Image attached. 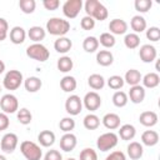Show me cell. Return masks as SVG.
Instances as JSON below:
<instances>
[{"mask_svg": "<svg viewBox=\"0 0 160 160\" xmlns=\"http://www.w3.org/2000/svg\"><path fill=\"white\" fill-rule=\"evenodd\" d=\"M84 9L88 16L92 18L95 21H104L109 16V11L104 4H101L98 0H86L84 4Z\"/></svg>", "mask_w": 160, "mask_h": 160, "instance_id": "cell-1", "label": "cell"}, {"mask_svg": "<svg viewBox=\"0 0 160 160\" xmlns=\"http://www.w3.org/2000/svg\"><path fill=\"white\" fill-rule=\"evenodd\" d=\"M50 35L55 36H65L70 31V22L61 18H50L46 21V29Z\"/></svg>", "mask_w": 160, "mask_h": 160, "instance_id": "cell-2", "label": "cell"}, {"mask_svg": "<svg viewBox=\"0 0 160 160\" xmlns=\"http://www.w3.org/2000/svg\"><path fill=\"white\" fill-rule=\"evenodd\" d=\"M26 55H28V58H30L32 60L44 62L49 59L50 51L41 42H34V44H31L26 48Z\"/></svg>", "mask_w": 160, "mask_h": 160, "instance_id": "cell-3", "label": "cell"}, {"mask_svg": "<svg viewBox=\"0 0 160 160\" xmlns=\"http://www.w3.org/2000/svg\"><path fill=\"white\" fill-rule=\"evenodd\" d=\"M20 151L26 160H40L42 156L41 148L30 140H24L20 144Z\"/></svg>", "mask_w": 160, "mask_h": 160, "instance_id": "cell-4", "label": "cell"}, {"mask_svg": "<svg viewBox=\"0 0 160 160\" xmlns=\"http://www.w3.org/2000/svg\"><path fill=\"white\" fill-rule=\"evenodd\" d=\"M24 82L22 72L19 70H9L2 80V86L6 90H16L20 88V85Z\"/></svg>", "mask_w": 160, "mask_h": 160, "instance_id": "cell-5", "label": "cell"}, {"mask_svg": "<svg viewBox=\"0 0 160 160\" xmlns=\"http://www.w3.org/2000/svg\"><path fill=\"white\" fill-rule=\"evenodd\" d=\"M119 142V136L118 134L109 131V132H104L101 134L98 140H96V148L100 151H109L111 149H114Z\"/></svg>", "mask_w": 160, "mask_h": 160, "instance_id": "cell-6", "label": "cell"}, {"mask_svg": "<svg viewBox=\"0 0 160 160\" xmlns=\"http://www.w3.org/2000/svg\"><path fill=\"white\" fill-rule=\"evenodd\" d=\"M0 108L5 114H14L19 110L18 98L12 94H5L0 99Z\"/></svg>", "mask_w": 160, "mask_h": 160, "instance_id": "cell-7", "label": "cell"}, {"mask_svg": "<svg viewBox=\"0 0 160 160\" xmlns=\"http://www.w3.org/2000/svg\"><path fill=\"white\" fill-rule=\"evenodd\" d=\"M82 0H66L62 4V14L68 19H75L82 9Z\"/></svg>", "mask_w": 160, "mask_h": 160, "instance_id": "cell-8", "label": "cell"}, {"mask_svg": "<svg viewBox=\"0 0 160 160\" xmlns=\"http://www.w3.org/2000/svg\"><path fill=\"white\" fill-rule=\"evenodd\" d=\"M19 144V138L14 132H6L0 140V148L5 154H11L15 151Z\"/></svg>", "mask_w": 160, "mask_h": 160, "instance_id": "cell-9", "label": "cell"}, {"mask_svg": "<svg viewBox=\"0 0 160 160\" xmlns=\"http://www.w3.org/2000/svg\"><path fill=\"white\" fill-rule=\"evenodd\" d=\"M65 110L70 116L79 115L82 110V99L79 95H70L65 101Z\"/></svg>", "mask_w": 160, "mask_h": 160, "instance_id": "cell-10", "label": "cell"}, {"mask_svg": "<svg viewBox=\"0 0 160 160\" xmlns=\"http://www.w3.org/2000/svg\"><path fill=\"white\" fill-rule=\"evenodd\" d=\"M82 106L89 111H96L101 106V98L96 91H89L82 99Z\"/></svg>", "mask_w": 160, "mask_h": 160, "instance_id": "cell-11", "label": "cell"}, {"mask_svg": "<svg viewBox=\"0 0 160 160\" xmlns=\"http://www.w3.org/2000/svg\"><path fill=\"white\" fill-rule=\"evenodd\" d=\"M139 56H140V60L142 62H152L156 60V56H158V51L155 49L154 45H150V44H145L142 46H140V50H139Z\"/></svg>", "mask_w": 160, "mask_h": 160, "instance_id": "cell-12", "label": "cell"}, {"mask_svg": "<svg viewBox=\"0 0 160 160\" xmlns=\"http://www.w3.org/2000/svg\"><path fill=\"white\" fill-rule=\"evenodd\" d=\"M78 139L72 132H65L60 138V149L65 152H70L76 148Z\"/></svg>", "mask_w": 160, "mask_h": 160, "instance_id": "cell-13", "label": "cell"}, {"mask_svg": "<svg viewBox=\"0 0 160 160\" xmlns=\"http://www.w3.org/2000/svg\"><path fill=\"white\" fill-rule=\"evenodd\" d=\"M145 95H146L145 88L142 85H135V86H130V90L128 92V99L134 104H140L144 101Z\"/></svg>", "mask_w": 160, "mask_h": 160, "instance_id": "cell-14", "label": "cell"}, {"mask_svg": "<svg viewBox=\"0 0 160 160\" xmlns=\"http://www.w3.org/2000/svg\"><path fill=\"white\" fill-rule=\"evenodd\" d=\"M109 30L112 35H124L128 31V22L124 19H112L109 22Z\"/></svg>", "mask_w": 160, "mask_h": 160, "instance_id": "cell-15", "label": "cell"}, {"mask_svg": "<svg viewBox=\"0 0 160 160\" xmlns=\"http://www.w3.org/2000/svg\"><path fill=\"white\" fill-rule=\"evenodd\" d=\"M101 121H102V125L106 129H109V130H116L120 126L121 119L115 112H108V114L104 115V118L101 119Z\"/></svg>", "mask_w": 160, "mask_h": 160, "instance_id": "cell-16", "label": "cell"}, {"mask_svg": "<svg viewBox=\"0 0 160 160\" xmlns=\"http://www.w3.org/2000/svg\"><path fill=\"white\" fill-rule=\"evenodd\" d=\"M158 120H159V116L155 111H151V110H148V111H142L139 116V121L141 125L146 126V128H151L154 125L158 124Z\"/></svg>", "mask_w": 160, "mask_h": 160, "instance_id": "cell-17", "label": "cell"}, {"mask_svg": "<svg viewBox=\"0 0 160 160\" xmlns=\"http://www.w3.org/2000/svg\"><path fill=\"white\" fill-rule=\"evenodd\" d=\"M9 38H10V41L15 45H20L25 41L26 39V31L24 28L21 26H14L10 32H9Z\"/></svg>", "mask_w": 160, "mask_h": 160, "instance_id": "cell-18", "label": "cell"}, {"mask_svg": "<svg viewBox=\"0 0 160 160\" xmlns=\"http://www.w3.org/2000/svg\"><path fill=\"white\" fill-rule=\"evenodd\" d=\"M126 152H128V156L131 160H139L144 154V148H142V145L140 142L131 141L126 148Z\"/></svg>", "mask_w": 160, "mask_h": 160, "instance_id": "cell-19", "label": "cell"}, {"mask_svg": "<svg viewBox=\"0 0 160 160\" xmlns=\"http://www.w3.org/2000/svg\"><path fill=\"white\" fill-rule=\"evenodd\" d=\"M26 35L29 36V39L31 41H34V42H41L45 39V36H46V30L44 28H41V26L35 25V26H31L28 30Z\"/></svg>", "mask_w": 160, "mask_h": 160, "instance_id": "cell-20", "label": "cell"}, {"mask_svg": "<svg viewBox=\"0 0 160 160\" xmlns=\"http://www.w3.org/2000/svg\"><path fill=\"white\" fill-rule=\"evenodd\" d=\"M71 48H72V41L66 36H60L54 42V49L59 54H66L68 51H70Z\"/></svg>", "mask_w": 160, "mask_h": 160, "instance_id": "cell-21", "label": "cell"}, {"mask_svg": "<svg viewBox=\"0 0 160 160\" xmlns=\"http://www.w3.org/2000/svg\"><path fill=\"white\" fill-rule=\"evenodd\" d=\"M38 141L44 148H50L55 142V134L51 130H42L38 135Z\"/></svg>", "mask_w": 160, "mask_h": 160, "instance_id": "cell-22", "label": "cell"}, {"mask_svg": "<svg viewBox=\"0 0 160 160\" xmlns=\"http://www.w3.org/2000/svg\"><path fill=\"white\" fill-rule=\"evenodd\" d=\"M141 72L136 69H129L126 72H125V76L122 78L124 79V82L129 84L130 86H135V85H140V81H141Z\"/></svg>", "mask_w": 160, "mask_h": 160, "instance_id": "cell-23", "label": "cell"}, {"mask_svg": "<svg viewBox=\"0 0 160 160\" xmlns=\"http://www.w3.org/2000/svg\"><path fill=\"white\" fill-rule=\"evenodd\" d=\"M136 135V129L134 125L131 124H124L121 126H119V132H118V136H120L122 140L125 141H129V140H132Z\"/></svg>", "mask_w": 160, "mask_h": 160, "instance_id": "cell-24", "label": "cell"}, {"mask_svg": "<svg viewBox=\"0 0 160 160\" xmlns=\"http://www.w3.org/2000/svg\"><path fill=\"white\" fill-rule=\"evenodd\" d=\"M24 86H25V90L28 92H36L41 89L42 81L38 76H29L28 79L24 80Z\"/></svg>", "mask_w": 160, "mask_h": 160, "instance_id": "cell-25", "label": "cell"}, {"mask_svg": "<svg viewBox=\"0 0 160 160\" xmlns=\"http://www.w3.org/2000/svg\"><path fill=\"white\" fill-rule=\"evenodd\" d=\"M130 28L134 30L135 34L142 32L146 30V20L141 15H134L130 20Z\"/></svg>", "mask_w": 160, "mask_h": 160, "instance_id": "cell-26", "label": "cell"}, {"mask_svg": "<svg viewBox=\"0 0 160 160\" xmlns=\"http://www.w3.org/2000/svg\"><path fill=\"white\" fill-rule=\"evenodd\" d=\"M96 62L101 66H110L114 62V55L110 50H100L96 54Z\"/></svg>", "mask_w": 160, "mask_h": 160, "instance_id": "cell-27", "label": "cell"}, {"mask_svg": "<svg viewBox=\"0 0 160 160\" xmlns=\"http://www.w3.org/2000/svg\"><path fill=\"white\" fill-rule=\"evenodd\" d=\"M142 86L148 89H154L160 84V76L158 72H148L141 78Z\"/></svg>", "mask_w": 160, "mask_h": 160, "instance_id": "cell-28", "label": "cell"}, {"mask_svg": "<svg viewBox=\"0 0 160 160\" xmlns=\"http://www.w3.org/2000/svg\"><path fill=\"white\" fill-rule=\"evenodd\" d=\"M141 142L146 146H155L159 142V134L155 130H146L141 134Z\"/></svg>", "mask_w": 160, "mask_h": 160, "instance_id": "cell-29", "label": "cell"}, {"mask_svg": "<svg viewBox=\"0 0 160 160\" xmlns=\"http://www.w3.org/2000/svg\"><path fill=\"white\" fill-rule=\"evenodd\" d=\"M78 86V82H76V79L74 76H70V75H65L61 80H60V88L62 91L65 92H72Z\"/></svg>", "mask_w": 160, "mask_h": 160, "instance_id": "cell-30", "label": "cell"}, {"mask_svg": "<svg viewBox=\"0 0 160 160\" xmlns=\"http://www.w3.org/2000/svg\"><path fill=\"white\" fill-rule=\"evenodd\" d=\"M88 84L92 90H101L105 86V79L100 74H91L88 78Z\"/></svg>", "mask_w": 160, "mask_h": 160, "instance_id": "cell-31", "label": "cell"}, {"mask_svg": "<svg viewBox=\"0 0 160 160\" xmlns=\"http://www.w3.org/2000/svg\"><path fill=\"white\" fill-rule=\"evenodd\" d=\"M82 124H84V128L88 130H96L100 126V118L98 115L90 112L84 118Z\"/></svg>", "mask_w": 160, "mask_h": 160, "instance_id": "cell-32", "label": "cell"}, {"mask_svg": "<svg viewBox=\"0 0 160 160\" xmlns=\"http://www.w3.org/2000/svg\"><path fill=\"white\" fill-rule=\"evenodd\" d=\"M56 66H58V70L59 71H61V72H69L74 68V61H72V59L70 56L64 55V56L59 58V60L56 62Z\"/></svg>", "mask_w": 160, "mask_h": 160, "instance_id": "cell-33", "label": "cell"}, {"mask_svg": "<svg viewBox=\"0 0 160 160\" xmlns=\"http://www.w3.org/2000/svg\"><path fill=\"white\" fill-rule=\"evenodd\" d=\"M82 49L86 52H95L99 49V40L95 36H86L82 41Z\"/></svg>", "mask_w": 160, "mask_h": 160, "instance_id": "cell-34", "label": "cell"}, {"mask_svg": "<svg viewBox=\"0 0 160 160\" xmlns=\"http://www.w3.org/2000/svg\"><path fill=\"white\" fill-rule=\"evenodd\" d=\"M124 44L130 50L139 48V45H140V36H139V34H135V32L126 34L125 38H124Z\"/></svg>", "mask_w": 160, "mask_h": 160, "instance_id": "cell-35", "label": "cell"}, {"mask_svg": "<svg viewBox=\"0 0 160 160\" xmlns=\"http://www.w3.org/2000/svg\"><path fill=\"white\" fill-rule=\"evenodd\" d=\"M129 99H128V94L121 91V90H118L114 92L112 95V104L116 106V108H124L126 104H128Z\"/></svg>", "mask_w": 160, "mask_h": 160, "instance_id": "cell-36", "label": "cell"}, {"mask_svg": "<svg viewBox=\"0 0 160 160\" xmlns=\"http://www.w3.org/2000/svg\"><path fill=\"white\" fill-rule=\"evenodd\" d=\"M98 40H99V45H102L105 49L112 48L115 45V42H116L115 36L112 34H110V32H102Z\"/></svg>", "mask_w": 160, "mask_h": 160, "instance_id": "cell-37", "label": "cell"}, {"mask_svg": "<svg viewBox=\"0 0 160 160\" xmlns=\"http://www.w3.org/2000/svg\"><path fill=\"white\" fill-rule=\"evenodd\" d=\"M16 116H18V121L22 125H29L32 120V115L30 112V110H28L26 108H21L16 111Z\"/></svg>", "mask_w": 160, "mask_h": 160, "instance_id": "cell-38", "label": "cell"}, {"mask_svg": "<svg viewBox=\"0 0 160 160\" xmlns=\"http://www.w3.org/2000/svg\"><path fill=\"white\" fill-rule=\"evenodd\" d=\"M19 8L24 14H32L36 9V1L35 0H20Z\"/></svg>", "mask_w": 160, "mask_h": 160, "instance_id": "cell-39", "label": "cell"}, {"mask_svg": "<svg viewBox=\"0 0 160 160\" xmlns=\"http://www.w3.org/2000/svg\"><path fill=\"white\" fill-rule=\"evenodd\" d=\"M59 128L64 132H71V130H74V128H75V120L71 116L62 118L59 122Z\"/></svg>", "mask_w": 160, "mask_h": 160, "instance_id": "cell-40", "label": "cell"}, {"mask_svg": "<svg viewBox=\"0 0 160 160\" xmlns=\"http://www.w3.org/2000/svg\"><path fill=\"white\" fill-rule=\"evenodd\" d=\"M124 79L120 76V75H112L108 79V86L112 90H120L122 86H124Z\"/></svg>", "mask_w": 160, "mask_h": 160, "instance_id": "cell-41", "label": "cell"}, {"mask_svg": "<svg viewBox=\"0 0 160 160\" xmlns=\"http://www.w3.org/2000/svg\"><path fill=\"white\" fill-rule=\"evenodd\" d=\"M151 6H152L151 0H135L134 2V8L139 12H148L151 9Z\"/></svg>", "mask_w": 160, "mask_h": 160, "instance_id": "cell-42", "label": "cell"}, {"mask_svg": "<svg viewBox=\"0 0 160 160\" xmlns=\"http://www.w3.org/2000/svg\"><path fill=\"white\" fill-rule=\"evenodd\" d=\"M80 160H98V154L91 148H85L80 151Z\"/></svg>", "mask_w": 160, "mask_h": 160, "instance_id": "cell-43", "label": "cell"}, {"mask_svg": "<svg viewBox=\"0 0 160 160\" xmlns=\"http://www.w3.org/2000/svg\"><path fill=\"white\" fill-rule=\"evenodd\" d=\"M146 38H148V40H150L152 42L159 41L160 40V29L158 26H150L146 30Z\"/></svg>", "mask_w": 160, "mask_h": 160, "instance_id": "cell-44", "label": "cell"}, {"mask_svg": "<svg viewBox=\"0 0 160 160\" xmlns=\"http://www.w3.org/2000/svg\"><path fill=\"white\" fill-rule=\"evenodd\" d=\"M80 26L84 29V30H92L95 28V20L88 15H85L81 21H80Z\"/></svg>", "mask_w": 160, "mask_h": 160, "instance_id": "cell-45", "label": "cell"}, {"mask_svg": "<svg viewBox=\"0 0 160 160\" xmlns=\"http://www.w3.org/2000/svg\"><path fill=\"white\" fill-rule=\"evenodd\" d=\"M9 35V24L4 18H0V41H4Z\"/></svg>", "mask_w": 160, "mask_h": 160, "instance_id": "cell-46", "label": "cell"}, {"mask_svg": "<svg viewBox=\"0 0 160 160\" xmlns=\"http://www.w3.org/2000/svg\"><path fill=\"white\" fill-rule=\"evenodd\" d=\"M44 160H62V155L59 150H49L45 156H44Z\"/></svg>", "mask_w": 160, "mask_h": 160, "instance_id": "cell-47", "label": "cell"}, {"mask_svg": "<svg viewBox=\"0 0 160 160\" xmlns=\"http://www.w3.org/2000/svg\"><path fill=\"white\" fill-rule=\"evenodd\" d=\"M42 5H44V8L46 10L54 11V10H58V8L60 6V1L59 0H44Z\"/></svg>", "mask_w": 160, "mask_h": 160, "instance_id": "cell-48", "label": "cell"}, {"mask_svg": "<svg viewBox=\"0 0 160 160\" xmlns=\"http://www.w3.org/2000/svg\"><path fill=\"white\" fill-rule=\"evenodd\" d=\"M105 160H126V155L120 150H115V151H111L105 158Z\"/></svg>", "mask_w": 160, "mask_h": 160, "instance_id": "cell-49", "label": "cell"}, {"mask_svg": "<svg viewBox=\"0 0 160 160\" xmlns=\"http://www.w3.org/2000/svg\"><path fill=\"white\" fill-rule=\"evenodd\" d=\"M9 125H10V120H9L8 114H5V112L1 111L0 112V131L6 130L9 128Z\"/></svg>", "mask_w": 160, "mask_h": 160, "instance_id": "cell-50", "label": "cell"}, {"mask_svg": "<svg viewBox=\"0 0 160 160\" xmlns=\"http://www.w3.org/2000/svg\"><path fill=\"white\" fill-rule=\"evenodd\" d=\"M5 70V62L2 60H0V74H2Z\"/></svg>", "mask_w": 160, "mask_h": 160, "instance_id": "cell-51", "label": "cell"}, {"mask_svg": "<svg viewBox=\"0 0 160 160\" xmlns=\"http://www.w3.org/2000/svg\"><path fill=\"white\" fill-rule=\"evenodd\" d=\"M0 160H8V159H6L4 155H1V154H0Z\"/></svg>", "mask_w": 160, "mask_h": 160, "instance_id": "cell-52", "label": "cell"}, {"mask_svg": "<svg viewBox=\"0 0 160 160\" xmlns=\"http://www.w3.org/2000/svg\"><path fill=\"white\" fill-rule=\"evenodd\" d=\"M66 160H76V159H74V158H69V159H66Z\"/></svg>", "mask_w": 160, "mask_h": 160, "instance_id": "cell-53", "label": "cell"}, {"mask_svg": "<svg viewBox=\"0 0 160 160\" xmlns=\"http://www.w3.org/2000/svg\"><path fill=\"white\" fill-rule=\"evenodd\" d=\"M0 92H1V86H0Z\"/></svg>", "mask_w": 160, "mask_h": 160, "instance_id": "cell-54", "label": "cell"}]
</instances>
